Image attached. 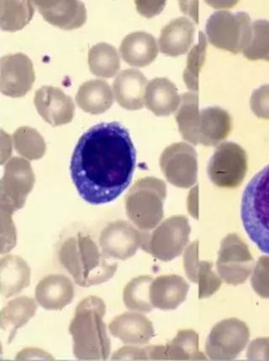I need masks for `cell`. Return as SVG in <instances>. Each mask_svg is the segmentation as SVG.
Returning <instances> with one entry per match:
<instances>
[{"mask_svg": "<svg viewBox=\"0 0 269 361\" xmlns=\"http://www.w3.org/2000/svg\"><path fill=\"white\" fill-rule=\"evenodd\" d=\"M189 290V285L180 276H158L150 286L151 302L158 310H175L187 298Z\"/></svg>", "mask_w": 269, "mask_h": 361, "instance_id": "18", "label": "cell"}, {"mask_svg": "<svg viewBox=\"0 0 269 361\" xmlns=\"http://www.w3.org/2000/svg\"><path fill=\"white\" fill-rule=\"evenodd\" d=\"M0 279L2 295L11 298L30 285V268L19 256H4L0 261Z\"/></svg>", "mask_w": 269, "mask_h": 361, "instance_id": "25", "label": "cell"}, {"mask_svg": "<svg viewBox=\"0 0 269 361\" xmlns=\"http://www.w3.org/2000/svg\"><path fill=\"white\" fill-rule=\"evenodd\" d=\"M197 191L198 186L194 187V189L191 191L190 197L189 198L188 209L191 216L194 219H198V203H197Z\"/></svg>", "mask_w": 269, "mask_h": 361, "instance_id": "40", "label": "cell"}, {"mask_svg": "<svg viewBox=\"0 0 269 361\" xmlns=\"http://www.w3.org/2000/svg\"><path fill=\"white\" fill-rule=\"evenodd\" d=\"M120 51L125 62L134 67L147 66L158 54L155 38L146 32L128 35L121 43Z\"/></svg>", "mask_w": 269, "mask_h": 361, "instance_id": "22", "label": "cell"}, {"mask_svg": "<svg viewBox=\"0 0 269 361\" xmlns=\"http://www.w3.org/2000/svg\"><path fill=\"white\" fill-rule=\"evenodd\" d=\"M250 332L245 323L237 319L220 322L208 337L206 350L213 360H232L245 349Z\"/></svg>", "mask_w": 269, "mask_h": 361, "instance_id": "8", "label": "cell"}, {"mask_svg": "<svg viewBox=\"0 0 269 361\" xmlns=\"http://www.w3.org/2000/svg\"><path fill=\"white\" fill-rule=\"evenodd\" d=\"M110 259L89 235L82 233L68 238L59 250L61 264L82 287L105 283L114 276L118 264Z\"/></svg>", "mask_w": 269, "mask_h": 361, "instance_id": "3", "label": "cell"}, {"mask_svg": "<svg viewBox=\"0 0 269 361\" xmlns=\"http://www.w3.org/2000/svg\"><path fill=\"white\" fill-rule=\"evenodd\" d=\"M13 141L17 153L28 160L40 159L46 153L44 138L36 129L19 128L13 135Z\"/></svg>", "mask_w": 269, "mask_h": 361, "instance_id": "32", "label": "cell"}, {"mask_svg": "<svg viewBox=\"0 0 269 361\" xmlns=\"http://www.w3.org/2000/svg\"><path fill=\"white\" fill-rule=\"evenodd\" d=\"M37 10L47 23L63 30H75L84 25L87 11L84 3L77 0L34 1Z\"/></svg>", "mask_w": 269, "mask_h": 361, "instance_id": "15", "label": "cell"}, {"mask_svg": "<svg viewBox=\"0 0 269 361\" xmlns=\"http://www.w3.org/2000/svg\"><path fill=\"white\" fill-rule=\"evenodd\" d=\"M231 119L227 111L217 107L205 109L201 113L199 127V142L213 146L228 136Z\"/></svg>", "mask_w": 269, "mask_h": 361, "instance_id": "26", "label": "cell"}, {"mask_svg": "<svg viewBox=\"0 0 269 361\" xmlns=\"http://www.w3.org/2000/svg\"><path fill=\"white\" fill-rule=\"evenodd\" d=\"M32 165L27 159L14 157L4 167L0 181V211L11 213L25 206L35 185Z\"/></svg>", "mask_w": 269, "mask_h": 361, "instance_id": "7", "label": "cell"}, {"mask_svg": "<svg viewBox=\"0 0 269 361\" xmlns=\"http://www.w3.org/2000/svg\"><path fill=\"white\" fill-rule=\"evenodd\" d=\"M198 245V241H195L192 245H190L187 250L185 251L184 258L186 275L194 283H196L197 271L199 264Z\"/></svg>", "mask_w": 269, "mask_h": 361, "instance_id": "37", "label": "cell"}, {"mask_svg": "<svg viewBox=\"0 0 269 361\" xmlns=\"http://www.w3.org/2000/svg\"><path fill=\"white\" fill-rule=\"evenodd\" d=\"M112 360H149V355H147L146 348L141 349V348L128 346L124 347L123 349L117 351L116 353L113 355Z\"/></svg>", "mask_w": 269, "mask_h": 361, "instance_id": "39", "label": "cell"}, {"mask_svg": "<svg viewBox=\"0 0 269 361\" xmlns=\"http://www.w3.org/2000/svg\"><path fill=\"white\" fill-rule=\"evenodd\" d=\"M160 166L166 179L180 188H189L197 180V155L187 143L167 147L160 159Z\"/></svg>", "mask_w": 269, "mask_h": 361, "instance_id": "11", "label": "cell"}, {"mask_svg": "<svg viewBox=\"0 0 269 361\" xmlns=\"http://www.w3.org/2000/svg\"><path fill=\"white\" fill-rule=\"evenodd\" d=\"M0 90L13 98L25 97L36 80L32 61L23 54L4 56L0 61Z\"/></svg>", "mask_w": 269, "mask_h": 361, "instance_id": "12", "label": "cell"}, {"mask_svg": "<svg viewBox=\"0 0 269 361\" xmlns=\"http://www.w3.org/2000/svg\"><path fill=\"white\" fill-rule=\"evenodd\" d=\"M217 271L225 283L237 286L246 281L254 261L246 243L236 234H229L221 242Z\"/></svg>", "mask_w": 269, "mask_h": 361, "instance_id": "10", "label": "cell"}, {"mask_svg": "<svg viewBox=\"0 0 269 361\" xmlns=\"http://www.w3.org/2000/svg\"><path fill=\"white\" fill-rule=\"evenodd\" d=\"M199 119L198 94L185 93L182 97L176 120L182 136L194 145L199 143Z\"/></svg>", "mask_w": 269, "mask_h": 361, "instance_id": "28", "label": "cell"}, {"mask_svg": "<svg viewBox=\"0 0 269 361\" xmlns=\"http://www.w3.org/2000/svg\"><path fill=\"white\" fill-rule=\"evenodd\" d=\"M143 232L125 221H116L106 226L99 236V246L108 258L127 260L142 247Z\"/></svg>", "mask_w": 269, "mask_h": 361, "instance_id": "13", "label": "cell"}, {"mask_svg": "<svg viewBox=\"0 0 269 361\" xmlns=\"http://www.w3.org/2000/svg\"><path fill=\"white\" fill-rule=\"evenodd\" d=\"M106 306L103 300L89 297L77 307L75 316L69 326L73 341V354L80 360H106L111 354L104 317Z\"/></svg>", "mask_w": 269, "mask_h": 361, "instance_id": "2", "label": "cell"}, {"mask_svg": "<svg viewBox=\"0 0 269 361\" xmlns=\"http://www.w3.org/2000/svg\"><path fill=\"white\" fill-rule=\"evenodd\" d=\"M146 78L136 69L120 72L113 82L117 102L130 111L140 110L144 106Z\"/></svg>", "mask_w": 269, "mask_h": 361, "instance_id": "20", "label": "cell"}, {"mask_svg": "<svg viewBox=\"0 0 269 361\" xmlns=\"http://www.w3.org/2000/svg\"><path fill=\"white\" fill-rule=\"evenodd\" d=\"M108 329L113 336L127 345H145L154 337L151 322L137 312H125L111 322Z\"/></svg>", "mask_w": 269, "mask_h": 361, "instance_id": "17", "label": "cell"}, {"mask_svg": "<svg viewBox=\"0 0 269 361\" xmlns=\"http://www.w3.org/2000/svg\"><path fill=\"white\" fill-rule=\"evenodd\" d=\"M151 360H206L199 349V336L194 330H180L165 346L146 347Z\"/></svg>", "mask_w": 269, "mask_h": 361, "instance_id": "16", "label": "cell"}, {"mask_svg": "<svg viewBox=\"0 0 269 361\" xmlns=\"http://www.w3.org/2000/svg\"><path fill=\"white\" fill-rule=\"evenodd\" d=\"M34 103L39 115L53 127L71 123L75 114L73 99L56 87H42L35 94Z\"/></svg>", "mask_w": 269, "mask_h": 361, "instance_id": "14", "label": "cell"}, {"mask_svg": "<svg viewBox=\"0 0 269 361\" xmlns=\"http://www.w3.org/2000/svg\"><path fill=\"white\" fill-rule=\"evenodd\" d=\"M37 310L36 302L27 297L12 300L3 308L0 314V325L4 331L10 332L8 343L15 338L17 330L32 319Z\"/></svg>", "mask_w": 269, "mask_h": 361, "instance_id": "27", "label": "cell"}, {"mask_svg": "<svg viewBox=\"0 0 269 361\" xmlns=\"http://www.w3.org/2000/svg\"><path fill=\"white\" fill-rule=\"evenodd\" d=\"M76 102L82 111L89 114L99 115L111 107L114 102V94L106 81L92 80L80 87Z\"/></svg>", "mask_w": 269, "mask_h": 361, "instance_id": "23", "label": "cell"}, {"mask_svg": "<svg viewBox=\"0 0 269 361\" xmlns=\"http://www.w3.org/2000/svg\"><path fill=\"white\" fill-rule=\"evenodd\" d=\"M167 186L157 178L138 180L125 197V210L129 219L142 231H151L163 219V204Z\"/></svg>", "mask_w": 269, "mask_h": 361, "instance_id": "5", "label": "cell"}, {"mask_svg": "<svg viewBox=\"0 0 269 361\" xmlns=\"http://www.w3.org/2000/svg\"><path fill=\"white\" fill-rule=\"evenodd\" d=\"M1 219V254L8 253L16 245V231L11 213L0 211Z\"/></svg>", "mask_w": 269, "mask_h": 361, "instance_id": "36", "label": "cell"}, {"mask_svg": "<svg viewBox=\"0 0 269 361\" xmlns=\"http://www.w3.org/2000/svg\"><path fill=\"white\" fill-rule=\"evenodd\" d=\"M255 293L263 298H269V257L263 256L258 261L251 278Z\"/></svg>", "mask_w": 269, "mask_h": 361, "instance_id": "35", "label": "cell"}, {"mask_svg": "<svg viewBox=\"0 0 269 361\" xmlns=\"http://www.w3.org/2000/svg\"><path fill=\"white\" fill-rule=\"evenodd\" d=\"M246 355L250 360H269V338L255 339L251 343Z\"/></svg>", "mask_w": 269, "mask_h": 361, "instance_id": "38", "label": "cell"}, {"mask_svg": "<svg viewBox=\"0 0 269 361\" xmlns=\"http://www.w3.org/2000/svg\"><path fill=\"white\" fill-rule=\"evenodd\" d=\"M194 25L180 17L165 26L159 38L160 50L168 56H179L187 52L194 39Z\"/></svg>", "mask_w": 269, "mask_h": 361, "instance_id": "24", "label": "cell"}, {"mask_svg": "<svg viewBox=\"0 0 269 361\" xmlns=\"http://www.w3.org/2000/svg\"><path fill=\"white\" fill-rule=\"evenodd\" d=\"M206 47L205 37L201 32L199 44L191 51L188 58L187 68L184 72L185 84L191 90H198V73L205 59Z\"/></svg>", "mask_w": 269, "mask_h": 361, "instance_id": "34", "label": "cell"}, {"mask_svg": "<svg viewBox=\"0 0 269 361\" xmlns=\"http://www.w3.org/2000/svg\"><path fill=\"white\" fill-rule=\"evenodd\" d=\"M241 214L251 240L263 253L269 255V165L246 187Z\"/></svg>", "mask_w": 269, "mask_h": 361, "instance_id": "4", "label": "cell"}, {"mask_svg": "<svg viewBox=\"0 0 269 361\" xmlns=\"http://www.w3.org/2000/svg\"><path fill=\"white\" fill-rule=\"evenodd\" d=\"M118 51L108 43H99L89 50V66L93 75L101 78L114 77L120 69Z\"/></svg>", "mask_w": 269, "mask_h": 361, "instance_id": "29", "label": "cell"}, {"mask_svg": "<svg viewBox=\"0 0 269 361\" xmlns=\"http://www.w3.org/2000/svg\"><path fill=\"white\" fill-rule=\"evenodd\" d=\"M246 168L245 151L236 143L224 142L211 157L208 175L221 188H236L244 179Z\"/></svg>", "mask_w": 269, "mask_h": 361, "instance_id": "9", "label": "cell"}, {"mask_svg": "<svg viewBox=\"0 0 269 361\" xmlns=\"http://www.w3.org/2000/svg\"><path fill=\"white\" fill-rule=\"evenodd\" d=\"M32 1H0V25L7 32H16L27 25L34 16Z\"/></svg>", "mask_w": 269, "mask_h": 361, "instance_id": "30", "label": "cell"}, {"mask_svg": "<svg viewBox=\"0 0 269 361\" xmlns=\"http://www.w3.org/2000/svg\"><path fill=\"white\" fill-rule=\"evenodd\" d=\"M136 162V149L123 125H95L82 134L73 151L72 180L85 202L111 203L131 184Z\"/></svg>", "mask_w": 269, "mask_h": 361, "instance_id": "1", "label": "cell"}, {"mask_svg": "<svg viewBox=\"0 0 269 361\" xmlns=\"http://www.w3.org/2000/svg\"><path fill=\"white\" fill-rule=\"evenodd\" d=\"M144 99L146 108L158 116L171 115L181 103L176 86L164 78H155L149 82Z\"/></svg>", "mask_w": 269, "mask_h": 361, "instance_id": "21", "label": "cell"}, {"mask_svg": "<svg viewBox=\"0 0 269 361\" xmlns=\"http://www.w3.org/2000/svg\"><path fill=\"white\" fill-rule=\"evenodd\" d=\"M153 281L151 276H139L125 287L123 300L128 310L142 312L154 310L150 300V286Z\"/></svg>", "mask_w": 269, "mask_h": 361, "instance_id": "31", "label": "cell"}, {"mask_svg": "<svg viewBox=\"0 0 269 361\" xmlns=\"http://www.w3.org/2000/svg\"><path fill=\"white\" fill-rule=\"evenodd\" d=\"M143 231L141 249L162 261L180 256L188 245L190 225L187 217L175 216L163 221L153 233Z\"/></svg>", "mask_w": 269, "mask_h": 361, "instance_id": "6", "label": "cell"}, {"mask_svg": "<svg viewBox=\"0 0 269 361\" xmlns=\"http://www.w3.org/2000/svg\"><path fill=\"white\" fill-rule=\"evenodd\" d=\"M196 283L199 284V298L203 299L215 293L223 284V281L213 271V264L201 261L198 267Z\"/></svg>", "mask_w": 269, "mask_h": 361, "instance_id": "33", "label": "cell"}, {"mask_svg": "<svg viewBox=\"0 0 269 361\" xmlns=\"http://www.w3.org/2000/svg\"><path fill=\"white\" fill-rule=\"evenodd\" d=\"M75 298V286L68 277L51 275L43 278L36 288V300L46 310H62Z\"/></svg>", "mask_w": 269, "mask_h": 361, "instance_id": "19", "label": "cell"}]
</instances>
